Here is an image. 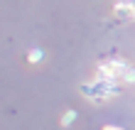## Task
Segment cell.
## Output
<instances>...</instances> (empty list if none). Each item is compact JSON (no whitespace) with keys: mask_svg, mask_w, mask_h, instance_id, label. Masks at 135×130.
Wrapping results in <instances>:
<instances>
[{"mask_svg":"<svg viewBox=\"0 0 135 130\" xmlns=\"http://www.w3.org/2000/svg\"><path fill=\"white\" fill-rule=\"evenodd\" d=\"M74 118H76V113H74V110H66V115L61 118V125H69V123H71Z\"/></svg>","mask_w":135,"mask_h":130,"instance_id":"1","label":"cell"},{"mask_svg":"<svg viewBox=\"0 0 135 130\" xmlns=\"http://www.w3.org/2000/svg\"><path fill=\"white\" fill-rule=\"evenodd\" d=\"M106 130H120V128H106Z\"/></svg>","mask_w":135,"mask_h":130,"instance_id":"3","label":"cell"},{"mask_svg":"<svg viewBox=\"0 0 135 130\" xmlns=\"http://www.w3.org/2000/svg\"><path fill=\"white\" fill-rule=\"evenodd\" d=\"M30 61H42V49H32L30 52Z\"/></svg>","mask_w":135,"mask_h":130,"instance_id":"2","label":"cell"}]
</instances>
